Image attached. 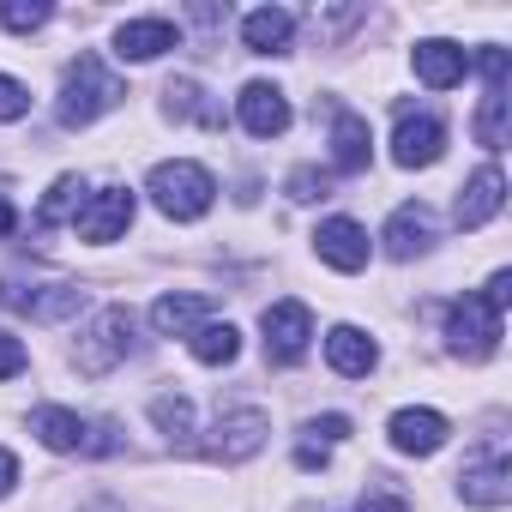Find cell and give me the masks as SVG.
Returning a JSON list of instances; mask_svg holds the SVG:
<instances>
[{
  "label": "cell",
  "instance_id": "cell-28",
  "mask_svg": "<svg viewBox=\"0 0 512 512\" xmlns=\"http://www.w3.org/2000/svg\"><path fill=\"white\" fill-rule=\"evenodd\" d=\"M163 97H169V115H199V121H211V127H217V109H205V103H199V85H193V79H175Z\"/></svg>",
  "mask_w": 512,
  "mask_h": 512
},
{
  "label": "cell",
  "instance_id": "cell-23",
  "mask_svg": "<svg viewBox=\"0 0 512 512\" xmlns=\"http://www.w3.org/2000/svg\"><path fill=\"white\" fill-rule=\"evenodd\" d=\"M187 350H193L205 368H229V362H235V350H241V332H235L229 320H223V326H217V320H205V326L187 338Z\"/></svg>",
  "mask_w": 512,
  "mask_h": 512
},
{
  "label": "cell",
  "instance_id": "cell-35",
  "mask_svg": "<svg viewBox=\"0 0 512 512\" xmlns=\"http://www.w3.org/2000/svg\"><path fill=\"white\" fill-rule=\"evenodd\" d=\"M476 67L488 73V85H506V49H482V55H476Z\"/></svg>",
  "mask_w": 512,
  "mask_h": 512
},
{
  "label": "cell",
  "instance_id": "cell-1",
  "mask_svg": "<svg viewBox=\"0 0 512 512\" xmlns=\"http://www.w3.org/2000/svg\"><path fill=\"white\" fill-rule=\"evenodd\" d=\"M145 193H151V205H157L163 217H175V223H193V217H205V211H211V199H217V181H211V169H205V163H187V157H175V163H157V169H151Z\"/></svg>",
  "mask_w": 512,
  "mask_h": 512
},
{
  "label": "cell",
  "instance_id": "cell-21",
  "mask_svg": "<svg viewBox=\"0 0 512 512\" xmlns=\"http://www.w3.org/2000/svg\"><path fill=\"white\" fill-rule=\"evenodd\" d=\"M290 37H296V19H290L284 7H260V13L241 19V43H247L253 55H284Z\"/></svg>",
  "mask_w": 512,
  "mask_h": 512
},
{
  "label": "cell",
  "instance_id": "cell-25",
  "mask_svg": "<svg viewBox=\"0 0 512 512\" xmlns=\"http://www.w3.org/2000/svg\"><path fill=\"white\" fill-rule=\"evenodd\" d=\"M151 422H157V434L187 440V434H193V404H187L181 392H157V398H151Z\"/></svg>",
  "mask_w": 512,
  "mask_h": 512
},
{
  "label": "cell",
  "instance_id": "cell-12",
  "mask_svg": "<svg viewBox=\"0 0 512 512\" xmlns=\"http://www.w3.org/2000/svg\"><path fill=\"white\" fill-rule=\"evenodd\" d=\"M314 247H320V260L332 272H362L368 266V229L356 217H326L314 229Z\"/></svg>",
  "mask_w": 512,
  "mask_h": 512
},
{
  "label": "cell",
  "instance_id": "cell-10",
  "mask_svg": "<svg viewBox=\"0 0 512 512\" xmlns=\"http://www.w3.org/2000/svg\"><path fill=\"white\" fill-rule=\"evenodd\" d=\"M73 229H79L85 241H121V235L133 229V193H127V187H103V193H91L85 211L73 217Z\"/></svg>",
  "mask_w": 512,
  "mask_h": 512
},
{
  "label": "cell",
  "instance_id": "cell-7",
  "mask_svg": "<svg viewBox=\"0 0 512 512\" xmlns=\"http://www.w3.org/2000/svg\"><path fill=\"white\" fill-rule=\"evenodd\" d=\"M266 434H272L266 410H229V416L211 422V440H205L199 452L217 458V464H241V458H253V452L266 446Z\"/></svg>",
  "mask_w": 512,
  "mask_h": 512
},
{
  "label": "cell",
  "instance_id": "cell-31",
  "mask_svg": "<svg viewBox=\"0 0 512 512\" xmlns=\"http://www.w3.org/2000/svg\"><path fill=\"white\" fill-rule=\"evenodd\" d=\"M25 362H31V356H25V344H19L13 332H0V380H19V374H25Z\"/></svg>",
  "mask_w": 512,
  "mask_h": 512
},
{
  "label": "cell",
  "instance_id": "cell-33",
  "mask_svg": "<svg viewBox=\"0 0 512 512\" xmlns=\"http://www.w3.org/2000/svg\"><path fill=\"white\" fill-rule=\"evenodd\" d=\"M308 434H320V446H338V440H350V416H320V422H308Z\"/></svg>",
  "mask_w": 512,
  "mask_h": 512
},
{
  "label": "cell",
  "instance_id": "cell-2",
  "mask_svg": "<svg viewBox=\"0 0 512 512\" xmlns=\"http://www.w3.org/2000/svg\"><path fill=\"white\" fill-rule=\"evenodd\" d=\"M121 97H127V85H121L97 55H79V61L67 67V85H61V121H67V127H91V121L109 115Z\"/></svg>",
  "mask_w": 512,
  "mask_h": 512
},
{
  "label": "cell",
  "instance_id": "cell-34",
  "mask_svg": "<svg viewBox=\"0 0 512 512\" xmlns=\"http://www.w3.org/2000/svg\"><path fill=\"white\" fill-rule=\"evenodd\" d=\"M482 302H488L494 314H506V302H512V272H494L488 290H482Z\"/></svg>",
  "mask_w": 512,
  "mask_h": 512
},
{
  "label": "cell",
  "instance_id": "cell-26",
  "mask_svg": "<svg viewBox=\"0 0 512 512\" xmlns=\"http://www.w3.org/2000/svg\"><path fill=\"white\" fill-rule=\"evenodd\" d=\"M476 139H482L488 151L506 145V85H488V97H482V109H476Z\"/></svg>",
  "mask_w": 512,
  "mask_h": 512
},
{
  "label": "cell",
  "instance_id": "cell-13",
  "mask_svg": "<svg viewBox=\"0 0 512 512\" xmlns=\"http://www.w3.org/2000/svg\"><path fill=\"white\" fill-rule=\"evenodd\" d=\"M386 434H392V446H398V452H410V458H434V452L446 446L452 422H446L440 410H398Z\"/></svg>",
  "mask_w": 512,
  "mask_h": 512
},
{
  "label": "cell",
  "instance_id": "cell-8",
  "mask_svg": "<svg viewBox=\"0 0 512 512\" xmlns=\"http://www.w3.org/2000/svg\"><path fill=\"white\" fill-rule=\"evenodd\" d=\"M260 326H266V356H272V362L290 368V362L308 356V338H314V314H308V302H296V296H290V302H272Z\"/></svg>",
  "mask_w": 512,
  "mask_h": 512
},
{
  "label": "cell",
  "instance_id": "cell-11",
  "mask_svg": "<svg viewBox=\"0 0 512 512\" xmlns=\"http://www.w3.org/2000/svg\"><path fill=\"white\" fill-rule=\"evenodd\" d=\"M235 115H241V127H247L253 139H278V133L290 127V103H284V91H278V85H266V79L241 85Z\"/></svg>",
  "mask_w": 512,
  "mask_h": 512
},
{
  "label": "cell",
  "instance_id": "cell-30",
  "mask_svg": "<svg viewBox=\"0 0 512 512\" xmlns=\"http://www.w3.org/2000/svg\"><path fill=\"white\" fill-rule=\"evenodd\" d=\"M356 512H410V500H404L398 488H386V482H368V494H362Z\"/></svg>",
  "mask_w": 512,
  "mask_h": 512
},
{
  "label": "cell",
  "instance_id": "cell-32",
  "mask_svg": "<svg viewBox=\"0 0 512 512\" xmlns=\"http://www.w3.org/2000/svg\"><path fill=\"white\" fill-rule=\"evenodd\" d=\"M290 199H326V175L320 169H296L290 175Z\"/></svg>",
  "mask_w": 512,
  "mask_h": 512
},
{
  "label": "cell",
  "instance_id": "cell-22",
  "mask_svg": "<svg viewBox=\"0 0 512 512\" xmlns=\"http://www.w3.org/2000/svg\"><path fill=\"white\" fill-rule=\"evenodd\" d=\"M151 326H157L163 338H193V332L205 326V296H163V302L151 308Z\"/></svg>",
  "mask_w": 512,
  "mask_h": 512
},
{
  "label": "cell",
  "instance_id": "cell-24",
  "mask_svg": "<svg viewBox=\"0 0 512 512\" xmlns=\"http://www.w3.org/2000/svg\"><path fill=\"white\" fill-rule=\"evenodd\" d=\"M85 211V181L79 175H61L49 193H43V205H37V223L49 229V223H67V217H79Z\"/></svg>",
  "mask_w": 512,
  "mask_h": 512
},
{
  "label": "cell",
  "instance_id": "cell-16",
  "mask_svg": "<svg viewBox=\"0 0 512 512\" xmlns=\"http://www.w3.org/2000/svg\"><path fill=\"white\" fill-rule=\"evenodd\" d=\"M368 157H374V133H368V121L350 115V109H338V115H332V169H338V175H362Z\"/></svg>",
  "mask_w": 512,
  "mask_h": 512
},
{
  "label": "cell",
  "instance_id": "cell-27",
  "mask_svg": "<svg viewBox=\"0 0 512 512\" xmlns=\"http://www.w3.org/2000/svg\"><path fill=\"white\" fill-rule=\"evenodd\" d=\"M49 19H55L49 0H0V25L7 31H43Z\"/></svg>",
  "mask_w": 512,
  "mask_h": 512
},
{
  "label": "cell",
  "instance_id": "cell-5",
  "mask_svg": "<svg viewBox=\"0 0 512 512\" xmlns=\"http://www.w3.org/2000/svg\"><path fill=\"white\" fill-rule=\"evenodd\" d=\"M127 350H133V308H103V314L85 326L73 362H79V374L97 380V374H109L115 362H127Z\"/></svg>",
  "mask_w": 512,
  "mask_h": 512
},
{
  "label": "cell",
  "instance_id": "cell-37",
  "mask_svg": "<svg viewBox=\"0 0 512 512\" xmlns=\"http://www.w3.org/2000/svg\"><path fill=\"white\" fill-rule=\"evenodd\" d=\"M13 223H19V217H13V205L0 199V235H13Z\"/></svg>",
  "mask_w": 512,
  "mask_h": 512
},
{
  "label": "cell",
  "instance_id": "cell-17",
  "mask_svg": "<svg viewBox=\"0 0 512 512\" xmlns=\"http://www.w3.org/2000/svg\"><path fill=\"white\" fill-rule=\"evenodd\" d=\"M0 302L7 308H19V314H31V320H67V314H79L85 308V290H73V284H49V290H13V284H0Z\"/></svg>",
  "mask_w": 512,
  "mask_h": 512
},
{
  "label": "cell",
  "instance_id": "cell-19",
  "mask_svg": "<svg viewBox=\"0 0 512 512\" xmlns=\"http://www.w3.org/2000/svg\"><path fill=\"white\" fill-rule=\"evenodd\" d=\"M428 247H434L428 205H398L392 223H386V253H392V260H416V253H428Z\"/></svg>",
  "mask_w": 512,
  "mask_h": 512
},
{
  "label": "cell",
  "instance_id": "cell-36",
  "mask_svg": "<svg viewBox=\"0 0 512 512\" xmlns=\"http://www.w3.org/2000/svg\"><path fill=\"white\" fill-rule=\"evenodd\" d=\"M13 482H19V458H13L7 446H0V500L13 494Z\"/></svg>",
  "mask_w": 512,
  "mask_h": 512
},
{
  "label": "cell",
  "instance_id": "cell-20",
  "mask_svg": "<svg viewBox=\"0 0 512 512\" xmlns=\"http://www.w3.org/2000/svg\"><path fill=\"white\" fill-rule=\"evenodd\" d=\"M326 362H332L338 374H350V380H368L374 362H380V350H374L368 332H356V326H332V332H326Z\"/></svg>",
  "mask_w": 512,
  "mask_h": 512
},
{
  "label": "cell",
  "instance_id": "cell-15",
  "mask_svg": "<svg viewBox=\"0 0 512 512\" xmlns=\"http://www.w3.org/2000/svg\"><path fill=\"white\" fill-rule=\"evenodd\" d=\"M464 73H470V55H464L458 43H446V37L416 43V79H422L428 91H452Z\"/></svg>",
  "mask_w": 512,
  "mask_h": 512
},
{
  "label": "cell",
  "instance_id": "cell-29",
  "mask_svg": "<svg viewBox=\"0 0 512 512\" xmlns=\"http://www.w3.org/2000/svg\"><path fill=\"white\" fill-rule=\"evenodd\" d=\"M25 115H31V91L0 73V121H25Z\"/></svg>",
  "mask_w": 512,
  "mask_h": 512
},
{
  "label": "cell",
  "instance_id": "cell-3",
  "mask_svg": "<svg viewBox=\"0 0 512 512\" xmlns=\"http://www.w3.org/2000/svg\"><path fill=\"white\" fill-rule=\"evenodd\" d=\"M31 434L49 446V452H115L121 440H115V422H85V416H73V410H61V404H43V410H31Z\"/></svg>",
  "mask_w": 512,
  "mask_h": 512
},
{
  "label": "cell",
  "instance_id": "cell-4",
  "mask_svg": "<svg viewBox=\"0 0 512 512\" xmlns=\"http://www.w3.org/2000/svg\"><path fill=\"white\" fill-rule=\"evenodd\" d=\"M458 494H464L470 506H506V500H512V458H506V434L482 440V446L464 458V470H458Z\"/></svg>",
  "mask_w": 512,
  "mask_h": 512
},
{
  "label": "cell",
  "instance_id": "cell-14",
  "mask_svg": "<svg viewBox=\"0 0 512 512\" xmlns=\"http://www.w3.org/2000/svg\"><path fill=\"white\" fill-rule=\"evenodd\" d=\"M500 205H506V175H500L494 163H482V169L464 181V193H458V211H452V217H458V229H482Z\"/></svg>",
  "mask_w": 512,
  "mask_h": 512
},
{
  "label": "cell",
  "instance_id": "cell-9",
  "mask_svg": "<svg viewBox=\"0 0 512 512\" xmlns=\"http://www.w3.org/2000/svg\"><path fill=\"white\" fill-rule=\"evenodd\" d=\"M440 151H446V127H440L434 115H416V109H398V133H392V157H398L404 169H428V163H440Z\"/></svg>",
  "mask_w": 512,
  "mask_h": 512
},
{
  "label": "cell",
  "instance_id": "cell-6",
  "mask_svg": "<svg viewBox=\"0 0 512 512\" xmlns=\"http://www.w3.org/2000/svg\"><path fill=\"white\" fill-rule=\"evenodd\" d=\"M446 344H452L464 362H488V356L500 350V314H494L482 296L452 302V314H446Z\"/></svg>",
  "mask_w": 512,
  "mask_h": 512
},
{
  "label": "cell",
  "instance_id": "cell-18",
  "mask_svg": "<svg viewBox=\"0 0 512 512\" xmlns=\"http://www.w3.org/2000/svg\"><path fill=\"white\" fill-rule=\"evenodd\" d=\"M181 43V31L169 25V19H127L121 31H115V55L121 61H157L163 49H175Z\"/></svg>",
  "mask_w": 512,
  "mask_h": 512
}]
</instances>
